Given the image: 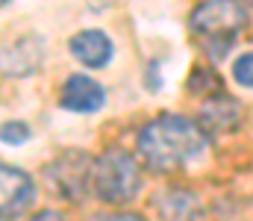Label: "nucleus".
<instances>
[{"label":"nucleus","instance_id":"15","mask_svg":"<svg viewBox=\"0 0 253 221\" xmlns=\"http://www.w3.org/2000/svg\"><path fill=\"white\" fill-rule=\"evenodd\" d=\"M6 3H9V0H0V6H6Z\"/></svg>","mask_w":253,"mask_h":221},{"label":"nucleus","instance_id":"14","mask_svg":"<svg viewBox=\"0 0 253 221\" xmlns=\"http://www.w3.org/2000/svg\"><path fill=\"white\" fill-rule=\"evenodd\" d=\"M33 221H65V219L62 216H56V213H39Z\"/></svg>","mask_w":253,"mask_h":221},{"label":"nucleus","instance_id":"7","mask_svg":"<svg viewBox=\"0 0 253 221\" xmlns=\"http://www.w3.org/2000/svg\"><path fill=\"white\" fill-rule=\"evenodd\" d=\"M106 103V91L97 80L85 77V74H74L68 77L62 86V106L71 112H97Z\"/></svg>","mask_w":253,"mask_h":221},{"label":"nucleus","instance_id":"3","mask_svg":"<svg viewBox=\"0 0 253 221\" xmlns=\"http://www.w3.org/2000/svg\"><path fill=\"white\" fill-rule=\"evenodd\" d=\"M91 186L106 204H129L141 189V171L126 150H106L94 162Z\"/></svg>","mask_w":253,"mask_h":221},{"label":"nucleus","instance_id":"4","mask_svg":"<svg viewBox=\"0 0 253 221\" xmlns=\"http://www.w3.org/2000/svg\"><path fill=\"white\" fill-rule=\"evenodd\" d=\"M91 159L80 150H68L59 159H53L47 165V180L53 186V192H59L62 198H71V201H80L85 195V189L91 186Z\"/></svg>","mask_w":253,"mask_h":221},{"label":"nucleus","instance_id":"5","mask_svg":"<svg viewBox=\"0 0 253 221\" xmlns=\"http://www.w3.org/2000/svg\"><path fill=\"white\" fill-rule=\"evenodd\" d=\"M36 201V186L33 177L24 174L21 168L0 165V221L24 216Z\"/></svg>","mask_w":253,"mask_h":221},{"label":"nucleus","instance_id":"12","mask_svg":"<svg viewBox=\"0 0 253 221\" xmlns=\"http://www.w3.org/2000/svg\"><path fill=\"white\" fill-rule=\"evenodd\" d=\"M233 77H236L239 86L253 88V53H245V56L236 59V65H233Z\"/></svg>","mask_w":253,"mask_h":221},{"label":"nucleus","instance_id":"1","mask_svg":"<svg viewBox=\"0 0 253 221\" xmlns=\"http://www.w3.org/2000/svg\"><path fill=\"white\" fill-rule=\"evenodd\" d=\"M209 145L206 130L186 115H159L138 130V156L153 171H171L197 159Z\"/></svg>","mask_w":253,"mask_h":221},{"label":"nucleus","instance_id":"6","mask_svg":"<svg viewBox=\"0 0 253 221\" xmlns=\"http://www.w3.org/2000/svg\"><path fill=\"white\" fill-rule=\"evenodd\" d=\"M197 124L206 130V136H215V133H233L239 124H242V103L224 91H218L215 97H209L203 106H200V118Z\"/></svg>","mask_w":253,"mask_h":221},{"label":"nucleus","instance_id":"8","mask_svg":"<svg viewBox=\"0 0 253 221\" xmlns=\"http://www.w3.org/2000/svg\"><path fill=\"white\" fill-rule=\"evenodd\" d=\"M71 53L85 65V68H103L109 65L115 47H112V39L100 30H83L71 39Z\"/></svg>","mask_w":253,"mask_h":221},{"label":"nucleus","instance_id":"11","mask_svg":"<svg viewBox=\"0 0 253 221\" xmlns=\"http://www.w3.org/2000/svg\"><path fill=\"white\" fill-rule=\"evenodd\" d=\"M30 139V127L24 121H6L0 124V142L6 145H24Z\"/></svg>","mask_w":253,"mask_h":221},{"label":"nucleus","instance_id":"9","mask_svg":"<svg viewBox=\"0 0 253 221\" xmlns=\"http://www.w3.org/2000/svg\"><path fill=\"white\" fill-rule=\"evenodd\" d=\"M42 56H44V47L39 39L27 36L21 42H15L12 47H6L0 53V71L12 74V77H27L42 65Z\"/></svg>","mask_w":253,"mask_h":221},{"label":"nucleus","instance_id":"10","mask_svg":"<svg viewBox=\"0 0 253 221\" xmlns=\"http://www.w3.org/2000/svg\"><path fill=\"white\" fill-rule=\"evenodd\" d=\"M159 216L162 221H197L200 198L189 189H168L159 198Z\"/></svg>","mask_w":253,"mask_h":221},{"label":"nucleus","instance_id":"2","mask_svg":"<svg viewBox=\"0 0 253 221\" xmlns=\"http://www.w3.org/2000/svg\"><path fill=\"white\" fill-rule=\"evenodd\" d=\"M189 24L206 56L218 62L230 53L233 42L248 27V6L242 0H206L191 12Z\"/></svg>","mask_w":253,"mask_h":221},{"label":"nucleus","instance_id":"13","mask_svg":"<svg viewBox=\"0 0 253 221\" xmlns=\"http://www.w3.org/2000/svg\"><path fill=\"white\" fill-rule=\"evenodd\" d=\"M97 221H144L138 213H115V216H103Z\"/></svg>","mask_w":253,"mask_h":221},{"label":"nucleus","instance_id":"16","mask_svg":"<svg viewBox=\"0 0 253 221\" xmlns=\"http://www.w3.org/2000/svg\"><path fill=\"white\" fill-rule=\"evenodd\" d=\"M251 3H253V0H251Z\"/></svg>","mask_w":253,"mask_h":221}]
</instances>
